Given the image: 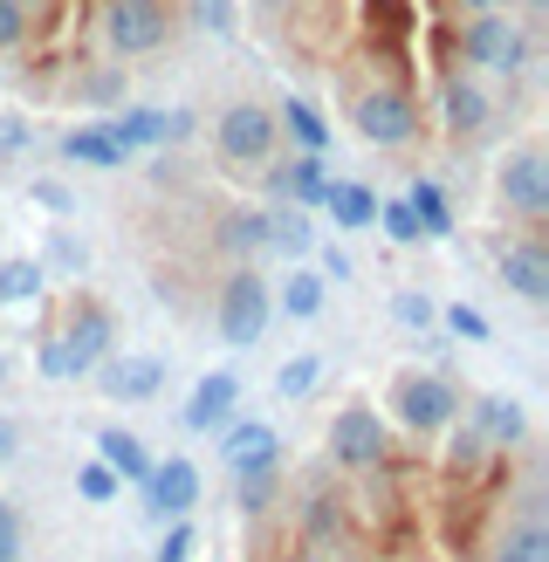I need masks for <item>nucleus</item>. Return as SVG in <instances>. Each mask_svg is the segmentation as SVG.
Instances as JSON below:
<instances>
[{"instance_id":"nucleus-1","label":"nucleus","mask_w":549,"mask_h":562,"mask_svg":"<svg viewBox=\"0 0 549 562\" xmlns=\"http://www.w3.org/2000/svg\"><path fill=\"white\" fill-rule=\"evenodd\" d=\"M110 350H117V316H110L97 295H76V302H69V323L42 329L35 371H42V378H90Z\"/></svg>"},{"instance_id":"nucleus-2","label":"nucleus","mask_w":549,"mask_h":562,"mask_svg":"<svg viewBox=\"0 0 549 562\" xmlns=\"http://www.w3.org/2000/svg\"><path fill=\"white\" fill-rule=\"evenodd\" d=\"M453 55H460L453 69H467V76H522L536 48H529V27L502 8V14H467L453 35Z\"/></svg>"},{"instance_id":"nucleus-3","label":"nucleus","mask_w":549,"mask_h":562,"mask_svg":"<svg viewBox=\"0 0 549 562\" xmlns=\"http://www.w3.org/2000/svg\"><path fill=\"white\" fill-rule=\"evenodd\" d=\"M384 405H392V418L412 439H439L460 418V391H453L447 371H399L384 384Z\"/></svg>"},{"instance_id":"nucleus-4","label":"nucleus","mask_w":549,"mask_h":562,"mask_svg":"<svg viewBox=\"0 0 549 562\" xmlns=\"http://www.w3.org/2000/svg\"><path fill=\"white\" fill-rule=\"evenodd\" d=\"M350 131L365 137V145H378V151H405V145L426 137V117L399 82H365V90L350 97Z\"/></svg>"},{"instance_id":"nucleus-5","label":"nucleus","mask_w":549,"mask_h":562,"mask_svg":"<svg viewBox=\"0 0 549 562\" xmlns=\"http://www.w3.org/2000/svg\"><path fill=\"white\" fill-rule=\"evenodd\" d=\"M268 316H274V289L261 281V268H227L220 274V295H213V329H220V344H261L268 336Z\"/></svg>"},{"instance_id":"nucleus-6","label":"nucleus","mask_w":549,"mask_h":562,"mask_svg":"<svg viewBox=\"0 0 549 562\" xmlns=\"http://www.w3.org/2000/svg\"><path fill=\"white\" fill-rule=\"evenodd\" d=\"M97 42L110 55H158L172 42V0H97Z\"/></svg>"},{"instance_id":"nucleus-7","label":"nucleus","mask_w":549,"mask_h":562,"mask_svg":"<svg viewBox=\"0 0 549 562\" xmlns=\"http://www.w3.org/2000/svg\"><path fill=\"white\" fill-rule=\"evenodd\" d=\"M494 192H502V206L522 220V227H542L549 220V151L536 145H515L502 158V172H494Z\"/></svg>"},{"instance_id":"nucleus-8","label":"nucleus","mask_w":549,"mask_h":562,"mask_svg":"<svg viewBox=\"0 0 549 562\" xmlns=\"http://www.w3.org/2000/svg\"><path fill=\"white\" fill-rule=\"evenodd\" d=\"M206 137H213V151L227 158V165H268L282 131H274V110L268 103H227L206 124Z\"/></svg>"},{"instance_id":"nucleus-9","label":"nucleus","mask_w":549,"mask_h":562,"mask_svg":"<svg viewBox=\"0 0 549 562\" xmlns=\"http://www.w3.org/2000/svg\"><path fill=\"white\" fill-rule=\"evenodd\" d=\"M439 131L453 137V145H467V137H481L488 124H494V90L481 76H467V69H447L439 76Z\"/></svg>"},{"instance_id":"nucleus-10","label":"nucleus","mask_w":549,"mask_h":562,"mask_svg":"<svg viewBox=\"0 0 549 562\" xmlns=\"http://www.w3.org/2000/svg\"><path fill=\"white\" fill-rule=\"evenodd\" d=\"M488 255H494V274L508 281V295L549 302V247H542V234H502Z\"/></svg>"},{"instance_id":"nucleus-11","label":"nucleus","mask_w":549,"mask_h":562,"mask_svg":"<svg viewBox=\"0 0 549 562\" xmlns=\"http://www.w3.org/2000/svg\"><path fill=\"white\" fill-rule=\"evenodd\" d=\"M90 378L103 384L110 405H145V398L165 391V357H152V350H110Z\"/></svg>"},{"instance_id":"nucleus-12","label":"nucleus","mask_w":549,"mask_h":562,"mask_svg":"<svg viewBox=\"0 0 549 562\" xmlns=\"http://www.w3.org/2000/svg\"><path fill=\"white\" fill-rule=\"evenodd\" d=\"M329 460L350 467V473L384 467V418L371 405H344L337 418H329Z\"/></svg>"},{"instance_id":"nucleus-13","label":"nucleus","mask_w":549,"mask_h":562,"mask_svg":"<svg viewBox=\"0 0 549 562\" xmlns=\"http://www.w3.org/2000/svg\"><path fill=\"white\" fill-rule=\"evenodd\" d=\"M192 508H200V467H192L186 453L152 460V473H145V515L152 521H192Z\"/></svg>"},{"instance_id":"nucleus-14","label":"nucleus","mask_w":549,"mask_h":562,"mask_svg":"<svg viewBox=\"0 0 549 562\" xmlns=\"http://www.w3.org/2000/svg\"><path fill=\"white\" fill-rule=\"evenodd\" d=\"M467 426L481 432L488 453H515V446H529V412H522V398H508V391H474Z\"/></svg>"},{"instance_id":"nucleus-15","label":"nucleus","mask_w":549,"mask_h":562,"mask_svg":"<svg viewBox=\"0 0 549 562\" xmlns=\"http://www.w3.org/2000/svg\"><path fill=\"white\" fill-rule=\"evenodd\" d=\"M329 158H274L268 172V206H302V213H323V192H329Z\"/></svg>"},{"instance_id":"nucleus-16","label":"nucleus","mask_w":549,"mask_h":562,"mask_svg":"<svg viewBox=\"0 0 549 562\" xmlns=\"http://www.w3.org/2000/svg\"><path fill=\"white\" fill-rule=\"evenodd\" d=\"M234 412H240V371H206L200 384H192L179 426H186V432H220Z\"/></svg>"},{"instance_id":"nucleus-17","label":"nucleus","mask_w":549,"mask_h":562,"mask_svg":"<svg viewBox=\"0 0 549 562\" xmlns=\"http://www.w3.org/2000/svg\"><path fill=\"white\" fill-rule=\"evenodd\" d=\"M261 255H282V261L316 255L310 213H302V206H261Z\"/></svg>"},{"instance_id":"nucleus-18","label":"nucleus","mask_w":549,"mask_h":562,"mask_svg":"<svg viewBox=\"0 0 549 562\" xmlns=\"http://www.w3.org/2000/svg\"><path fill=\"white\" fill-rule=\"evenodd\" d=\"M268 453H282V439H274V426H261V418H227V426H220V467L227 473L255 467Z\"/></svg>"},{"instance_id":"nucleus-19","label":"nucleus","mask_w":549,"mask_h":562,"mask_svg":"<svg viewBox=\"0 0 549 562\" xmlns=\"http://www.w3.org/2000/svg\"><path fill=\"white\" fill-rule=\"evenodd\" d=\"M97 460L117 473L124 487H145V473H152V446L137 439L131 426H103V432H97Z\"/></svg>"},{"instance_id":"nucleus-20","label":"nucleus","mask_w":549,"mask_h":562,"mask_svg":"<svg viewBox=\"0 0 549 562\" xmlns=\"http://www.w3.org/2000/svg\"><path fill=\"white\" fill-rule=\"evenodd\" d=\"M63 158L69 165H97V172H124V165H131V151L110 137V124H76V131H63Z\"/></svg>"},{"instance_id":"nucleus-21","label":"nucleus","mask_w":549,"mask_h":562,"mask_svg":"<svg viewBox=\"0 0 549 562\" xmlns=\"http://www.w3.org/2000/svg\"><path fill=\"white\" fill-rule=\"evenodd\" d=\"M323 213H329V227H337V234H365L371 220H378V192L357 186V179H329Z\"/></svg>"},{"instance_id":"nucleus-22","label":"nucleus","mask_w":549,"mask_h":562,"mask_svg":"<svg viewBox=\"0 0 549 562\" xmlns=\"http://www.w3.org/2000/svg\"><path fill=\"white\" fill-rule=\"evenodd\" d=\"M344 528H350L344 494H329V487H310V494H302V542H310V549L344 542Z\"/></svg>"},{"instance_id":"nucleus-23","label":"nucleus","mask_w":549,"mask_h":562,"mask_svg":"<svg viewBox=\"0 0 549 562\" xmlns=\"http://www.w3.org/2000/svg\"><path fill=\"white\" fill-rule=\"evenodd\" d=\"M110 137L137 158V151H165V110H152V103H131V110H110Z\"/></svg>"},{"instance_id":"nucleus-24","label":"nucleus","mask_w":549,"mask_h":562,"mask_svg":"<svg viewBox=\"0 0 549 562\" xmlns=\"http://www.w3.org/2000/svg\"><path fill=\"white\" fill-rule=\"evenodd\" d=\"M274 131H289L310 158H329V124H323V110H316V103L282 97V103H274Z\"/></svg>"},{"instance_id":"nucleus-25","label":"nucleus","mask_w":549,"mask_h":562,"mask_svg":"<svg viewBox=\"0 0 549 562\" xmlns=\"http://www.w3.org/2000/svg\"><path fill=\"white\" fill-rule=\"evenodd\" d=\"M48 295V268L35 255H8L0 261V308H27Z\"/></svg>"},{"instance_id":"nucleus-26","label":"nucleus","mask_w":549,"mask_h":562,"mask_svg":"<svg viewBox=\"0 0 549 562\" xmlns=\"http://www.w3.org/2000/svg\"><path fill=\"white\" fill-rule=\"evenodd\" d=\"M405 206L419 213L426 240H453V200H447V186H439V179H412L405 186Z\"/></svg>"},{"instance_id":"nucleus-27","label":"nucleus","mask_w":549,"mask_h":562,"mask_svg":"<svg viewBox=\"0 0 549 562\" xmlns=\"http://www.w3.org/2000/svg\"><path fill=\"white\" fill-rule=\"evenodd\" d=\"M323 302H329V281H323L316 268H289V274H282V316L316 323V316H323Z\"/></svg>"},{"instance_id":"nucleus-28","label":"nucleus","mask_w":549,"mask_h":562,"mask_svg":"<svg viewBox=\"0 0 549 562\" xmlns=\"http://www.w3.org/2000/svg\"><path fill=\"white\" fill-rule=\"evenodd\" d=\"M234 494H240V515H261L274 494H282V453H268L255 467H240L234 473Z\"/></svg>"},{"instance_id":"nucleus-29","label":"nucleus","mask_w":549,"mask_h":562,"mask_svg":"<svg viewBox=\"0 0 549 562\" xmlns=\"http://www.w3.org/2000/svg\"><path fill=\"white\" fill-rule=\"evenodd\" d=\"M213 240L227 247V255H234L240 268H255V255H261V213H220Z\"/></svg>"},{"instance_id":"nucleus-30","label":"nucleus","mask_w":549,"mask_h":562,"mask_svg":"<svg viewBox=\"0 0 549 562\" xmlns=\"http://www.w3.org/2000/svg\"><path fill=\"white\" fill-rule=\"evenodd\" d=\"M371 227L392 240V247H426V227H419V213L405 206V192H399V200H378V220H371Z\"/></svg>"},{"instance_id":"nucleus-31","label":"nucleus","mask_w":549,"mask_h":562,"mask_svg":"<svg viewBox=\"0 0 549 562\" xmlns=\"http://www.w3.org/2000/svg\"><path fill=\"white\" fill-rule=\"evenodd\" d=\"M316 384H323V357L316 350H302V357H289L282 371H274V391H282V398H316Z\"/></svg>"},{"instance_id":"nucleus-32","label":"nucleus","mask_w":549,"mask_h":562,"mask_svg":"<svg viewBox=\"0 0 549 562\" xmlns=\"http://www.w3.org/2000/svg\"><path fill=\"white\" fill-rule=\"evenodd\" d=\"M384 308H392V323H405L412 336H426V329H439V302H433V295H419V289H399V295L384 302Z\"/></svg>"},{"instance_id":"nucleus-33","label":"nucleus","mask_w":549,"mask_h":562,"mask_svg":"<svg viewBox=\"0 0 549 562\" xmlns=\"http://www.w3.org/2000/svg\"><path fill=\"white\" fill-rule=\"evenodd\" d=\"M488 460H494V453L481 446V432L467 426V418H453V426H447V467H453V473H474V467H488Z\"/></svg>"},{"instance_id":"nucleus-34","label":"nucleus","mask_w":549,"mask_h":562,"mask_svg":"<svg viewBox=\"0 0 549 562\" xmlns=\"http://www.w3.org/2000/svg\"><path fill=\"white\" fill-rule=\"evenodd\" d=\"M117 494H124V481H117V473H110L103 460H82V467H76V501H90V508H110Z\"/></svg>"},{"instance_id":"nucleus-35","label":"nucleus","mask_w":549,"mask_h":562,"mask_svg":"<svg viewBox=\"0 0 549 562\" xmlns=\"http://www.w3.org/2000/svg\"><path fill=\"white\" fill-rule=\"evenodd\" d=\"M488 562H549V528H542V521H522V528H515V536L494 549Z\"/></svg>"},{"instance_id":"nucleus-36","label":"nucleus","mask_w":549,"mask_h":562,"mask_svg":"<svg viewBox=\"0 0 549 562\" xmlns=\"http://www.w3.org/2000/svg\"><path fill=\"white\" fill-rule=\"evenodd\" d=\"M439 323H447L460 344H488V336H494V329H488V316H481L474 302H447V308H439Z\"/></svg>"},{"instance_id":"nucleus-37","label":"nucleus","mask_w":549,"mask_h":562,"mask_svg":"<svg viewBox=\"0 0 549 562\" xmlns=\"http://www.w3.org/2000/svg\"><path fill=\"white\" fill-rule=\"evenodd\" d=\"M21 48H35V21L14 0H0V55H21Z\"/></svg>"},{"instance_id":"nucleus-38","label":"nucleus","mask_w":549,"mask_h":562,"mask_svg":"<svg viewBox=\"0 0 549 562\" xmlns=\"http://www.w3.org/2000/svg\"><path fill=\"white\" fill-rule=\"evenodd\" d=\"M82 103H97V110H110V103H124V69H90L82 76Z\"/></svg>"},{"instance_id":"nucleus-39","label":"nucleus","mask_w":549,"mask_h":562,"mask_svg":"<svg viewBox=\"0 0 549 562\" xmlns=\"http://www.w3.org/2000/svg\"><path fill=\"white\" fill-rule=\"evenodd\" d=\"M27 145H35V124H27L21 110H0V165H8V158H21Z\"/></svg>"},{"instance_id":"nucleus-40","label":"nucleus","mask_w":549,"mask_h":562,"mask_svg":"<svg viewBox=\"0 0 549 562\" xmlns=\"http://www.w3.org/2000/svg\"><path fill=\"white\" fill-rule=\"evenodd\" d=\"M27 200H35L42 213H55V220H69V213H76V192H69L63 179H35V186H27Z\"/></svg>"},{"instance_id":"nucleus-41","label":"nucleus","mask_w":549,"mask_h":562,"mask_svg":"<svg viewBox=\"0 0 549 562\" xmlns=\"http://www.w3.org/2000/svg\"><path fill=\"white\" fill-rule=\"evenodd\" d=\"M192 549H200V528H192V521H165L158 562H192Z\"/></svg>"},{"instance_id":"nucleus-42","label":"nucleus","mask_w":549,"mask_h":562,"mask_svg":"<svg viewBox=\"0 0 549 562\" xmlns=\"http://www.w3.org/2000/svg\"><path fill=\"white\" fill-rule=\"evenodd\" d=\"M21 536H27L21 508H14V501H0V562H21Z\"/></svg>"},{"instance_id":"nucleus-43","label":"nucleus","mask_w":549,"mask_h":562,"mask_svg":"<svg viewBox=\"0 0 549 562\" xmlns=\"http://www.w3.org/2000/svg\"><path fill=\"white\" fill-rule=\"evenodd\" d=\"M316 255H323V268H316L323 281H350V274H357V268H350V255H344V247H329V240H316Z\"/></svg>"},{"instance_id":"nucleus-44","label":"nucleus","mask_w":549,"mask_h":562,"mask_svg":"<svg viewBox=\"0 0 549 562\" xmlns=\"http://www.w3.org/2000/svg\"><path fill=\"white\" fill-rule=\"evenodd\" d=\"M192 131H200V117H192V110H165V145H186Z\"/></svg>"},{"instance_id":"nucleus-45","label":"nucleus","mask_w":549,"mask_h":562,"mask_svg":"<svg viewBox=\"0 0 549 562\" xmlns=\"http://www.w3.org/2000/svg\"><path fill=\"white\" fill-rule=\"evenodd\" d=\"M48 255H55V261H63V268H82V247H76L69 234H48Z\"/></svg>"},{"instance_id":"nucleus-46","label":"nucleus","mask_w":549,"mask_h":562,"mask_svg":"<svg viewBox=\"0 0 549 562\" xmlns=\"http://www.w3.org/2000/svg\"><path fill=\"white\" fill-rule=\"evenodd\" d=\"M14 453H21V426H14V418H8V412H0V467H8Z\"/></svg>"},{"instance_id":"nucleus-47","label":"nucleus","mask_w":549,"mask_h":562,"mask_svg":"<svg viewBox=\"0 0 549 562\" xmlns=\"http://www.w3.org/2000/svg\"><path fill=\"white\" fill-rule=\"evenodd\" d=\"M508 8V0H453V14L467 21V14H502Z\"/></svg>"},{"instance_id":"nucleus-48","label":"nucleus","mask_w":549,"mask_h":562,"mask_svg":"<svg viewBox=\"0 0 549 562\" xmlns=\"http://www.w3.org/2000/svg\"><path fill=\"white\" fill-rule=\"evenodd\" d=\"M14 8H21V14H27V21H35V27H42V21H48V14H55V8H63V0H14Z\"/></svg>"},{"instance_id":"nucleus-49","label":"nucleus","mask_w":549,"mask_h":562,"mask_svg":"<svg viewBox=\"0 0 549 562\" xmlns=\"http://www.w3.org/2000/svg\"><path fill=\"white\" fill-rule=\"evenodd\" d=\"M508 8H515V21H542V14H549V0H508Z\"/></svg>"},{"instance_id":"nucleus-50","label":"nucleus","mask_w":549,"mask_h":562,"mask_svg":"<svg viewBox=\"0 0 549 562\" xmlns=\"http://www.w3.org/2000/svg\"><path fill=\"white\" fill-rule=\"evenodd\" d=\"M0 384H8V357H0Z\"/></svg>"}]
</instances>
